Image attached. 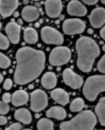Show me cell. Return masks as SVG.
<instances>
[{
	"label": "cell",
	"mask_w": 105,
	"mask_h": 130,
	"mask_svg": "<svg viewBox=\"0 0 105 130\" xmlns=\"http://www.w3.org/2000/svg\"><path fill=\"white\" fill-rule=\"evenodd\" d=\"M16 60L14 81L19 85H25L33 81L40 75L45 68L44 52L30 47L18 50Z\"/></svg>",
	"instance_id": "obj_1"
},
{
	"label": "cell",
	"mask_w": 105,
	"mask_h": 130,
	"mask_svg": "<svg viewBox=\"0 0 105 130\" xmlns=\"http://www.w3.org/2000/svg\"><path fill=\"white\" fill-rule=\"evenodd\" d=\"M78 57L77 66L83 72L91 71L94 62L100 55V50L95 41L88 37H82L76 43Z\"/></svg>",
	"instance_id": "obj_2"
},
{
	"label": "cell",
	"mask_w": 105,
	"mask_h": 130,
	"mask_svg": "<svg viewBox=\"0 0 105 130\" xmlns=\"http://www.w3.org/2000/svg\"><path fill=\"white\" fill-rule=\"evenodd\" d=\"M97 123V118L91 111H83L71 120L60 123L59 128L62 130L84 129L92 130Z\"/></svg>",
	"instance_id": "obj_3"
},
{
	"label": "cell",
	"mask_w": 105,
	"mask_h": 130,
	"mask_svg": "<svg viewBox=\"0 0 105 130\" xmlns=\"http://www.w3.org/2000/svg\"><path fill=\"white\" fill-rule=\"evenodd\" d=\"M105 92V75H94L87 78L83 85L82 92L86 98L95 100L99 94Z\"/></svg>",
	"instance_id": "obj_4"
},
{
	"label": "cell",
	"mask_w": 105,
	"mask_h": 130,
	"mask_svg": "<svg viewBox=\"0 0 105 130\" xmlns=\"http://www.w3.org/2000/svg\"><path fill=\"white\" fill-rule=\"evenodd\" d=\"M71 57V53L69 48L65 46H58L51 52L49 62L52 66H61L67 64Z\"/></svg>",
	"instance_id": "obj_5"
},
{
	"label": "cell",
	"mask_w": 105,
	"mask_h": 130,
	"mask_svg": "<svg viewBox=\"0 0 105 130\" xmlns=\"http://www.w3.org/2000/svg\"><path fill=\"white\" fill-rule=\"evenodd\" d=\"M41 37L42 41L47 44L60 45L64 41L62 34L55 28L45 26L41 30Z\"/></svg>",
	"instance_id": "obj_6"
},
{
	"label": "cell",
	"mask_w": 105,
	"mask_h": 130,
	"mask_svg": "<svg viewBox=\"0 0 105 130\" xmlns=\"http://www.w3.org/2000/svg\"><path fill=\"white\" fill-rule=\"evenodd\" d=\"M48 104L47 94L41 90H36L31 95V109L36 113H38L46 109Z\"/></svg>",
	"instance_id": "obj_7"
},
{
	"label": "cell",
	"mask_w": 105,
	"mask_h": 130,
	"mask_svg": "<svg viewBox=\"0 0 105 130\" xmlns=\"http://www.w3.org/2000/svg\"><path fill=\"white\" fill-rule=\"evenodd\" d=\"M85 22L77 18L67 19L62 24L63 31L67 35L80 34L85 31Z\"/></svg>",
	"instance_id": "obj_8"
},
{
	"label": "cell",
	"mask_w": 105,
	"mask_h": 130,
	"mask_svg": "<svg viewBox=\"0 0 105 130\" xmlns=\"http://www.w3.org/2000/svg\"><path fill=\"white\" fill-rule=\"evenodd\" d=\"M62 75L64 82L72 89L76 90L81 87L83 83L82 78L70 69H65Z\"/></svg>",
	"instance_id": "obj_9"
},
{
	"label": "cell",
	"mask_w": 105,
	"mask_h": 130,
	"mask_svg": "<svg viewBox=\"0 0 105 130\" xmlns=\"http://www.w3.org/2000/svg\"><path fill=\"white\" fill-rule=\"evenodd\" d=\"M89 21L95 28L102 27L105 24V9L101 7L94 9L89 16Z\"/></svg>",
	"instance_id": "obj_10"
},
{
	"label": "cell",
	"mask_w": 105,
	"mask_h": 130,
	"mask_svg": "<svg viewBox=\"0 0 105 130\" xmlns=\"http://www.w3.org/2000/svg\"><path fill=\"white\" fill-rule=\"evenodd\" d=\"M44 5L48 16L51 18H56L59 17L63 8L61 0H46Z\"/></svg>",
	"instance_id": "obj_11"
},
{
	"label": "cell",
	"mask_w": 105,
	"mask_h": 130,
	"mask_svg": "<svg viewBox=\"0 0 105 130\" xmlns=\"http://www.w3.org/2000/svg\"><path fill=\"white\" fill-rule=\"evenodd\" d=\"M67 10L69 15L75 17H83L88 12L86 6L78 0L71 1L68 4Z\"/></svg>",
	"instance_id": "obj_12"
},
{
	"label": "cell",
	"mask_w": 105,
	"mask_h": 130,
	"mask_svg": "<svg viewBox=\"0 0 105 130\" xmlns=\"http://www.w3.org/2000/svg\"><path fill=\"white\" fill-rule=\"evenodd\" d=\"M19 5L18 0H0V14L4 18L10 16Z\"/></svg>",
	"instance_id": "obj_13"
},
{
	"label": "cell",
	"mask_w": 105,
	"mask_h": 130,
	"mask_svg": "<svg viewBox=\"0 0 105 130\" xmlns=\"http://www.w3.org/2000/svg\"><path fill=\"white\" fill-rule=\"evenodd\" d=\"M5 29L10 41L13 44H18L20 39V25L14 22H11L6 25Z\"/></svg>",
	"instance_id": "obj_14"
},
{
	"label": "cell",
	"mask_w": 105,
	"mask_h": 130,
	"mask_svg": "<svg viewBox=\"0 0 105 130\" xmlns=\"http://www.w3.org/2000/svg\"><path fill=\"white\" fill-rule=\"evenodd\" d=\"M21 15L24 21L27 22H31L39 18L40 13L37 7L32 5H27L23 8Z\"/></svg>",
	"instance_id": "obj_15"
},
{
	"label": "cell",
	"mask_w": 105,
	"mask_h": 130,
	"mask_svg": "<svg viewBox=\"0 0 105 130\" xmlns=\"http://www.w3.org/2000/svg\"><path fill=\"white\" fill-rule=\"evenodd\" d=\"M51 98L57 103L62 105H66L69 102L68 93L62 89H56L51 93Z\"/></svg>",
	"instance_id": "obj_16"
},
{
	"label": "cell",
	"mask_w": 105,
	"mask_h": 130,
	"mask_svg": "<svg viewBox=\"0 0 105 130\" xmlns=\"http://www.w3.org/2000/svg\"><path fill=\"white\" fill-rule=\"evenodd\" d=\"M29 96L23 90L16 91L11 96V102L14 106H20L25 104L28 101Z\"/></svg>",
	"instance_id": "obj_17"
},
{
	"label": "cell",
	"mask_w": 105,
	"mask_h": 130,
	"mask_svg": "<svg viewBox=\"0 0 105 130\" xmlns=\"http://www.w3.org/2000/svg\"><path fill=\"white\" fill-rule=\"evenodd\" d=\"M41 82L46 89L51 90L54 88L57 82L56 75L51 72L46 73L42 77Z\"/></svg>",
	"instance_id": "obj_18"
},
{
	"label": "cell",
	"mask_w": 105,
	"mask_h": 130,
	"mask_svg": "<svg viewBox=\"0 0 105 130\" xmlns=\"http://www.w3.org/2000/svg\"><path fill=\"white\" fill-rule=\"evenodd\" d=\"M14 118L25 124H28L32 121V117L30 112L25 108H21L17 110L14 114Z\"/></svg>",
	"instance_id": "obj_19"
},
{
	"label": "cell",
	"mask_w": 105,
	"mask_h": 130,
	"mask_svg": "<svg viewBox=\"0 0 105 130\" xmlns=\"http://www.w3.org/2000/svg\"><path fill=\"white\" fill-rule=\"evenodd\" d=\"M46 116L49 118H53L58 120H62L66 118L67 116V112L63 107L55 106L51 107L47 111Z\"/></svg>",
	"instance_id": "obj_20"
},
{
	"label": "cell",
	"mask_w": 105,
	"mask_h": 130,
	"mask_svg": "<svg viewBox=\"0 0 105 130\" xmlns=\"http://www.w3.org/2000/svg\"><path fill=\"white\" fill-rule=\"evenodd\" d=\"M95 112L100 124L105 126V97L99 99L95 108Z\"/></svg>",
	"instance_id": "obj_21"
},
{
	"label": "cell",
	"mask_w": 105,
	"mask_h": 130,
	"mask_svg": "<svg viewBox=\"0 0 105 130\" xmlns=\"http://www.w3.org/2000/svg\"><path fill=\"white\" fill-rule=\"evenodd\" d=\"M24 39L28 44H35L38 40V33L34 28L28 27L24 30Z\"/></svg>",
	"instance_id": "obj_22"
},
{
	"label": "cell",
	"mask_w": 105,
	"mask_h": 130,
	"mask_svg": "<svg viewBox=\"0 0 105 130\" xmlns=\"http://www.w3.org/2000/svg\"><path fill=\"white\" fill-rule=\"evenodd\" d=\"M37 127L39 130H53L54 129V123L52 120L49 119L42 118L38 121Z\"/></svg>",
	"instance_id": "obj_23"
},
{
	"label": "cell",
	"mask_w": 105,
	"mask_h": 130,
	"mask_svg": "<svg viewBox=\"0 0 105 130\" xmlns=\"http://www.w3.org/2000/svg\"><path fill=\"white\" fill-rule=\"evenodd\" d=\"M85 106L83 100L80 98H77L73 100L71 102L70 109L73 112H77L81 111Z\"/></svg>",
	"instance_id": "obj_24"
},
{
	"label": "cell",
	"mask_w": 105,
	"mask_h": 130,
	"mask_svg": "<svg viewBox=\"0 0 105 130\" xmlns=\"http://www.w3.org/2000/svg\"><path fill=\"white\" fill-rule=\"evenodd\" d=\"M10 65V60L5 55L0 52V68L5 69Z\"/></svg>",
	"instance_id": "obj_25"
},
{
	"label": "cell",
	"mask_w": 105,
	"mask_h": 130,
	"mask_svg": "<svg viewBox=\"0 0 105 130\" xmlns=\"http://www.w3.org/2000/svg\"><path fill=\"white\" fill-rule=\"evenodd\" d=\"M9 46V42L7 38L0 32V50H7Z\"/></svg>",
	"instance_id": "obj_26"
},
{
	"label": "cell",
	"mask_w": 105,
	"mask_h": 130,
	"mask_svg": "<svg viewBox=\"0 0 105 130\" xmlns=\"http://www.w3.org/2000/svg\"><path fill=\"white\" fill-rule=\"evenodd\" d=\"M9 111V106L4 101H0V114L6 115Z\"/></svg>",
	"instance_id": "obj_27"
},
{
	"label": "cell",
	"mask_w": 105,
	"mask_h": 130,
	"mask_svg": "<svg viewBox=\"0 0 105 130\" xmlns=\"http://www.w3.org/2000/svg\"><path fill=\"white\" fill-rule=\"evenodd\" d=\"M97 68L99 72L105 74V55H104L98 62Z\"/></svg>",
	"instance_id": "obj_28"
},
{
	"label": "cell",
	"mask_w": 105,
	"mask_h": 130,
	"mask_svg": "<svg viewBox=\"0 0 105 130\" xmlns=\"http://www.w3.org/2000/svg\"><path fill=\"white\" fill-rule=\"evenodd\" d=\"M23 126L20 123H14L6 128V130H19L21 129Z\"/></svg>",
	"instance_id": "obj_29"
},
{
	"label": "cell",
	"mask_w": 105,
	"mask_h": 130,
	"mask_svg": "<svg viewBox=\"0 0 105 130\" xmlns=\"http://www.w3.org/2000/svg\"><path fill=\"white\" fill-rule=\"evenodd\" d=\"M12 86V81L10 79H7L4 81L3 84V88L5 90H9L11 89Z\"/></svg>",
	"instance_id": "obj_30"
},
{
	"label": "cell",
	"mask_w": 105,
	"mask_h": 130,
	"mask_svg": "<svg viewBox=\"0 0 105 130\" xmlns=\"http://www.w3.org/2000/svg\"><path fill=\"white\" fill-rule=\"evenodd\" d=\"M11 99V95L9 93H6L3 94V95L2 96L3 101H4L5 103H8L10 102Z\"/></svg>",
	"instance_id": "obj_31"
},
{
	"label": "cell",
	"mask_w": 105,
	"mask_h": 130,
	"mask_svg": "<svg viewBox=\"0 0 105 130\" xmlns=\"http://www.w3.org/2000/svg\"><path fill=\"white\" fill-rule=\"evenodd\" d=\"M84 3L89 5H93L96 4L98 0H81Z\"/></svg>",
	"instance_id": "obj_32"
},
{
	"label": "cell",
	"mask_w": 105,
	"mask_h": 130,
	"mask_svg": "<svg viewBox=\"0 0 105 130\" xmlns=\"http://www.w3.org/2000/svg\"><path fill=\"white\" fill-rule=\"evenodd\" d=\"M7 123V118L3 116H0V125H5Z\"/></svg>",
	"instance_id": "obj_33"
},
{
	"label": "cell",
	"mask_w": 105,
	"mask_h": 130,
	"mask_svg": "<svg viewBox=\"0 0 105 130\" xmlns=\"http://www.w3.org/2000/svg\"><path fill=\"white\" fill-rule=\"evenodd\" d=\"M99 34H100L101 37L104 40H105V25L100 29Z\"/></svg>",
	"instance_id": "obj_34"
},
{
	"label": "cell",
	"mask_w": 105,
	"mask_h": 130,
	"mask_svg": "<svg viewBox=\"0 0 105 130\" xmlns=\"http://www.w3.org/2000/svg\"><path fill=\"white\" fill-rule=\"evenodd\" d=\"M87 32L89 34H90V35H92L93 34L94 32V30L93 29H92V28H89L87 30Z\"/></svg>",
	"instance_id": "obj_35"
},
{
	"label": "cell",
	"mask_w": 105,
	"mask_h": 130,
	"mask_svg": "<svg viewBox=\"0 0 105 130\" xmlns=\"http://www.w3.org/2000/svg\"><path fill=\"white\" fill-rule=\"evenodd\" d=\"M13 16L15 18H17L19 16V13L18 11H14L13 13Z\"/></svg>",
	"instance_id": "obj_36"
},
{
	"label": "cell",
	"mask_w": 105,
	"mask_h": 130,
	"mask_svg": "<svg viewBox=\"0 0 105 130\" xmlns=\"http://www.w3.org/2000/svg\"><path fill=\"white\" fill-rule=\"evenodd\" d=\"M18 24L20 25H21L23 24V21H22V19H19L18 20Z\"/></svg>",
	"instance_id": "obj_37"
},
{
	"label": "cell",
	"mask_w": 105,
	"mask_h": 130,
	"mask_svg": "<svg viewBox=\"0 0 105 130\" xmlns=\"http://www.w3.org/2000/svg\"><path fill=\"white\" fill-rule=\"evenodd\" d=\"M3 80V77L2 75L1 74V72H0V83H1Z\"/></svg>",
	"instance_id": "obj_38"
},
{
	"label": "cell",
	"mask_w": 105,
	"mask_h": 130,
	"mask_svg": "<svg viewBox=\"0 0 105 130\" xmlns=\"http://www.w3.org/2000/svg\"><path fill=\"white\" fill-rule=\"evenodd\" d=\"M59 17V19H60V20H61V21H62V20H64V19H65V17H64V15H60Z\"/></svg>",
	"instance_id": "obj_39"
},
{
	"label": "cell",
	"mask_w": 105,
	"mask_h": 130,
	"mask_svg": "<svg viewBox=\"0 0 105 130\" xmlns=\"http://www.w3.org/2000/svg\"><path fill=\"white\" fill-rule=\"evenodd\" d=\"M22 1H23V3H24V4H28V0H22Z\"/></svg>",
	"instance_id": "obj_40"
},
{
	"label": "cell",
	"mask_w": 105,
	"mask_h": 130,
	"mask_svg": "<svg viewBox=\"0 0 105 130\" xmlns=\"http://www.w3.org/2000/svg\"><path fill=\"white\" fill-rule=\"evenodd\" d=\"M28 88H29V89H30V90H31V89H33V88H34V86L33 85H29V86H28Z\"/></svg>",
	"instance_id": "obj_41"
},
{
	"label": "cell",
	"mask_w": 105,
	"mask_h": 130,
	"mask_svg": "<svg viewBox=\"0 0 105 130\" xmlns=\"http://www.w3.org/2000/svg\"><path fill=\"white\" fill-rule=\"evenodd\" d=\"M39 26H40V24H39V23H36L35 24V27H36V28H38Z\"/></svg>",
	"instance_id": "obj_42"
},
{
	"label": "cell",
	"mask_w": 105,
	"mask_h": 130,
	"mask_svg": "<svg viewBox=\"0 0 105 130\" xmlns=\"http://www.w3.org/2000/svg\"><path fill=\"white\" fill-rule=\"evenodd\" d=\"M100 2L103 5H105V0H100Z\"/></svg>",
	"instance_id": "obj_43"
},
{
	"label": "cell",
	"mask_w": 105,
	"mask_h": 130,
	"mask_svg": "<svg viewBox=\"0 0 105 130\" xmlns=\"http://www.w3.org/2000/svg\"><path fill=\"white\" fill-rule=\"evenodd\" d=\"M102 51H103V52H105V44H104V45H103L102 46Z\"/></svg>",
	"instance_id": "obj_44"
},
{
	"label": "cell",
	"mask_w": 105,
	"mask_h": 130,
	"mask_svg": "<svg viewBox=\"0 0 105 130\" xmlns=\"http://www.w3.org/2000/svg\"><path fill=\"white\" fill-rule=\"evenodd\" d=\"M35 117L36 118H38L39 117H40V115L39 114H36L35 115Z\"/></svg>",
	"instance_id": "obj_45"
},
{
	"label": "cell",
	"mask_w": 105,
	"mask_h": 130,
	"mask_svg": "<svg viewBox=\"0 0 105 130\" xmlns=\"http://www.w3.org/2000/svg\"><path fill=\"white\" fill-rule=\"evenodd\" d=\"M59 22H60L59 21H58H58H56V22H55V23H56V24H59Z\"/></svg>",
	"instance_id": "obj_46"
},
{
	"label": "cell",
	"mask_w": 105,
	"mask_h": 130,
	"mask_svg": "<svg viewBox=\"0 0 105 130\" xmlns=\"http://www.w3.org/2000/svg\"><path fill=\"white\" fill-rule=\"evenodd\" d=\"M2 23H1V22H0V29H1V28H2Z\"/></svg>",
	"instance_id": "obj_47"
},
{
	"label": "cell",
	"mask_w": 105,
	"mask_h": 130,
	"mask_svg": "<svg viewBox=\"0 0 105 130\" xmlns=\"http://www.w3.org/2000/svg\"><path fill=\"white\" fill-rule=\"evenodd\" d=\"M32 1H38L39 0H32Z\"/></svg>",
	"instance_id": "obj_48"
},
{
	"label": "cell",
	"mask_w": 105,
	"mask_h": 130,
	"mask_svg": "<svg viewBox=\"0 0 105 130\" xmlns=\"http://www.w3.org/2000/svg\"><path fill=\"white\" fill-rule=\"evenodd\" d=\"M1 16H0V20H1Z\"/></svg>",
	"instance_id": "obj_49"
},
{
	"label": "cell",
	"mask_w": 105,
	"mask_h": 130,
	"mask_svg": "<svg viewBox=\"0 0 105 130\" xmlns=\"http://www.w3.org/2000/svg\"><path fill=\"white\" fill-rule=\"evenodd\" d=\"M0 93H1V89H0Z\"/></svg>",
	"instance_id": "obj_50"
}]
</instances>
